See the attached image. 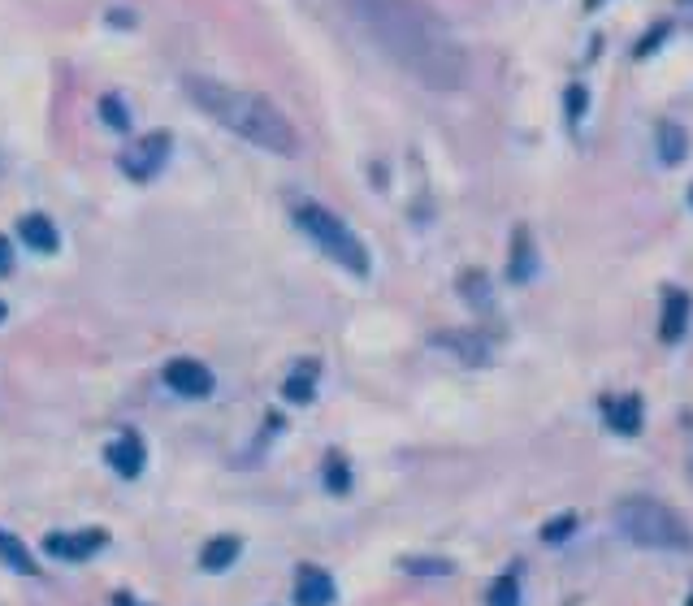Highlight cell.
<instances>
[{
    "mask_svg": "<svg viewBox=\"0 0 693 606\" xmlns=\"http://www.w3.org/2000/svg\"><path fill=\"white\" fill-rule=\"evenodd\" d=\"M434 347L451 351L455 360L464 364H490V342L473 334V329H447V334H434Z\"/></svg>",
    "mask_w": 693,
    "mask_h": 606,
    "instance_id": "ba28073f",
    "label": "cell"
},
{
    "mask_svg": "<svg viewBox=\"0 0 693 606\" xmlns=\"http://www.w3.org/2000/svg\"><path fill=\"white\" fill-rule=\"evenodd\" d=\"M325 490H334V494H347L351 490V472H347V459L343 455L325 459Z\"/></svg>",
    "mask_w": 693,
    "mask_h": 606,
    "instance_id": "d6986e66",
    "label": "cell"
},
{
    "mask_svg": "<svg viewBox=\"0 0 693 606\" xmlns=\"http://www.w3.org/2000/svg\"><path fill=\"white\" fill-rule=\"evenodd\" d=\"M490 606H520V581L512 572L490 585Z\"/></svg>",
    "mask_w": 693,
    "mask_h": 606,
    "instance_id": "ffe728a7",
    "label": "cell"
},
{
    "mask_svg": "<svg viewBox=\"0 0 693 606\" xmlns=\"http://www.w3.org/2000/svg\"><path fill=\"white\" fill-rule=\"evenodd\" d=\"M689 204H693V187H689Z\"/></svg>",
    "mask_w": 693,
    "mask_h": 606,
    "instance_id": "f546056e",
    "label": "cell"
},
{
    "mask_svg": "<svg viewBox=\"0 0 693 606\" xmlns=\"http://www.w3.org/2000/svg\"><path fill=\"white\" fill-rule=\"evenodd\" d=\"M18 234H22V243L31 247V252H39V256H52L61 247V234H57V226H52L44 213H26L18 221Z\"/></svg>",
    "mask_w": 693,
    "mask_h": 606,
    "instance_id": "4fadbf2b",
    "label": "cell"
},
{
    "mask_svg": "<svg viewBox=\"0 0 693 606\" xmlns=\"http://www.w3.org/2000/svg\"><path fill=\"white\" fill-rule=\"evenodd\" d=\"M616 529L642 550H689L693 546V529L676 507L659 503V498H624L616 503Z\"/></svg>",
    "mask_w": 693,
    "mask_h": 606,
    "instance_id": "3957f363",
    "label": "cell"
},
{
    "mask_svg": "<svg viewBox=\"0 0 693 606\" xmlns=\"http://www.w3.org/2000/svg\"><path fill=\"white\" fill-rule=\"evenodd\" d=\"M585 104H590V96H585V87H581V83H572V87H568V117H572V122H581V117H585Z\"/></svg>",
    "mask_w": 693,
    "mask_h": 606,
    "instance_id": "484cf974",
    "label": "cell"
},
{
    "mask_svg": "<svg viewBox=\"0 0 693 606\" xmlns=\"http://www.w3.org/2000/svg\"><path fill=\"white\" fill-rule=\"evenodd\" d=\"M689 312H693V299L685 291H663V321H659V338L663 342H681L685 329H689Z\"/></svg>",
    "mask_w": 693,
    "mask_h": 606,
    "instance_id": "30bf717a",
    "label": "cell"
},
{
    "mask_svg": "<svg viewBox=\"0 0 693 606\" xmlns=\"http://www.w3.org/2000/svg\"><path fill=\"white\" fill-rule=\"evenodd\" d=\"M182 91H187V100L200 104L217 126L243 135L247 143H256V148H265L273 156H295L299 152V135H295V126L286 122V113L273 100L256 96V91L217 83V78H200V74H191L187 83H182Z\"/></svg>",
    "mask_w": 693,
    "mask_h": 606,
    "instance_id": "7a4b0ae2",
    "label": "cell"
},
{
    "mask_svg": "<svg viewBox=\"0 0 693 606\" xmlns=\"http://www.w3.org/2000/svg\"><path fill=\"white\" fill-rule=\"evenodd\" d=\"M347 13L360 22V31L386 52L399 70H408L416 83L434 91H455L468 78V57L460 39L447 31L421 0H343Z\"/></svg>",
    "mask_w": 693,
    "mask_h": 606,
    "instance_id": "6da1fadb",
    "label": "cell"
},
{
    "mask_svg": "<svg viewBox=\"0 0 693 606\" xmlns=\"http://www.w3.org/2000/svg\"><path fill=\"white\" fill-rule=\"evenodd\" d=\"M169 139L165 130H152V135H143L135 148H126L122 152V174L126 178H135V182H148L161 174V165H165V156H169Z\"/></svg>",
    "mask_w": 693,
    "mask_h": 606,
    "instance_id": "5b68a950",
    "label": "cell"
},
{
    "mask_svg": "<svg viewBox=\"0 0 693 606\" xmlns=\"http://www.w3.org/2000/svg\"><path fill=\"white\" fill-rule=\"evenodd\" d=\"M0 563H9L13 572H22V576H39V568H35V559H31V550H26L18 537L13 533H5L0 529Z\"/></svg>",
    "mask_w": 693,
    "mask_h": 606,
    "instance_id": "e0dca14e",
    "label": "cell"
},
{
    "mask_svg": "<svg viewBox=\"0 0 693 606\" xmlns=\"http://www.w3.org/2000/svg\"><path fill=\"white\" fill-rule=\"evenodd\" d=\"M312 377H317V364H304V373H291L286 377V386H282V394L291 403H312Z\"/></svg>",
    "mask_w": 693,
    "mask_h": 606,
    "instance_id": "ac0fdd59",
    "label": "cell"
},
{
    "mask_svg": "<svg viewBox=\"0 0 693 606\" xmlns=\"http://www.w3.org/2000/svg\"><path fill=\"white\" fill-rule=\"evenodd\" d=\"M334 602V576L325 568H299L295 576V606H330Z\"/></svg>",
    "mask_w": 693,
    "mask_h": 606,
    "instance_id": "9c48e42d",
    "label": "cell"
},
{
    "mask_svg": "<svg viewBox=\"0 0 693 606\" xmlns=\"http://www.w3.org/2000/svg\"><path fill=\"white\" fill-rule=\"evenodd\" d=\"M603 416L607 425L624 433V438H633V433H642V399L637 394H620V399H603Z\"/></svg>",
    "mask_w": 693,
    "mask_h": 606,
    "instance_id": "7c38bea8",
    "label": "cell"
},
{
    "mask_svg": "<svg viewBox=\"0 0 693 606\" xmlns=\"http://www.w3.org/2000/svg\"><path fill=\"white\" fill-rule=\"evenodd\" d=\"M460 286H464V295L473 299L477 308H486V303H490V291H486V273H464Z\"/></svg>",
    "mask_w": 693,
    "mask_h": 606,
    "instance_id": "7402d4cb",
    "label": "cell"
},
{
    "mask_svg": "<svg viewBox=\"0 0 693 606\" xmlns=\"http://www.w3.org/2000/svg\"><path fill=\"white\" fill-rule=\"evenodd\" d=\"M109 468L113 472H122V477H139L143 464H148V451H143V438L139 433H122L113 446H109Z\"/></svg>",
    "mask_w": 693,
    "mask_h": 606,
    "instance_id": "8fae6325",
    "label": "cell"
},
{
    "mask_svg": "<svg viewBox=\"0 0 693 606\" xmlns=\"http://www.w3.org/2000/svg\"><path fill=\"white\" fill-rule=\"evenodd\" d=\"M655 139H659V161L663 165H681L689 156V130L681 122H663Z\"/></svg>",
    "mask_w": 693,
    "mask_h": 606,
    "instance_id": "9a60e30c",
    "label": "cell"
},
{
    "mask_svg": "<svg viewBox=\"0 0 693 606\" xmlns=\"http://www.w3.org/2000/svg\"><path fill=\"white\" fill-rule=\"evenodd\" d=\"M100 117H104V126H113V130H126L130 126V109L122 104V96H104L100 100Z\"/></svg>",
    "mask_w": 693,
    "mask_h": 606,
    "instance_id": "44dd1931",
    "label": "cell"
},
{
    "mask_svg": "<svg viewBox=\"0 0 693 606\" xmlns=\"http://www.w3.org/2000/svg\"><path fill=\"white\" fill-rule=\"evenodd\" d=\"M13 269V247H9V239H0V278Z\"/></svg>",
    "mask_w": 693,
    "mask_h": 606,
    "instance_id": "4316f807",
    "label": "cell"
},
{
    "mask_svg": "<svg viewBox=\"0 0 693 606\" xmlns=\"http://www.w3.org/2000/svg\"><path fill=\"white\" fill-rule=\"evenodd\" d=\"M234 559H239V537H213V542L200 550V568L204 572H226Z\"/></svg>",
    "mask_w": 693,
    "mask_h": 606,
    "instance_id": "2e32d148",
    "label": "cell"
},
{
    "mask_svg": "<svg viewBox=\"0 0 693 606\" xmlns=\"http://www.w3.org/2000/svg\"><path fill=\"white\" fill-rule=\"evenodd\" d=\"M403 568H408V572H421V576H447V572H455L447 559H403Z\"/></svg>",
    "mask_w": 693,
    "mask_h": 606,
    "instance_id": "cb8c5ba5",
    "label": "cell"
},
{
    "mask_svg": "<svg viewBox=\"0 0 693 606\" xmlns=\"http://www.w3.org/2000/svg\"><path fill=\"white\" fill-rule=\"evenodd\" d=\"M0 321H5V303H0Z\"/></svg>",
    "mask_w": 693,
    "mask_h": 606,
    "instance_id": "f1b7e54d",
    "label": "cell"
},
{
    "mask_svg": "<svg viewBox=\"0 0 693 606\" xmlns=\"http://www.w3.org/2000/svg\"><path fill=\"white\" fill-rule=\"evenodd\" d=\"M109 542L100 529H87V533H48V542H44V550L52 559H70V563H78V559H91L96 550Z\"/></svg>",
    "mask_w": 693,
    "mask_h": 606,
    "instance_id": "52a82bcc",
    "label": "cell"
},
{
    "mask_svg": "<svg viewBox=\"0 0 693 606\" xmlns=\"http://www.w3.org/2000/svg\"><path fill=\"white\" fill-rule=\"evenodd\" d=\"M165 386L174 394H182V399H208V394H213V373H208V364L182 355V360L165 364Z\"/></svg>",
    "mask_w": 693,
    "mask_h": 606,
    "instance_id": "8992f818",
    "label": "cell"
},
{
    "mask_svg": "<svg viewBox=\"0 0 693 606\" xmlns=\"http://www.w3.org/2000/svg\"><path fill=\"white\" fill-rule=\"evenodd\" d=\"M533 269H538V252H533V234L520 226L512 234V265H507V278H512L516 286L533 278Z\"/></svg>",
    "mask_w": 693,
    "mask_h": 606,
    "instance_id": "5bb4252c",
    "label": "cell"
},
{
    "mask_svg": "<svg viewBox=\"0 0 693 606\" xmlns=\"http://www.w3.org/2000/svg\"><path fill=\"white\" fill-rule=\"evenodd\" d=\"M572 533H577V516H559V520H551V524H546V529H542V542H564V537H572Z\"/></svg>",
    "mask_w": 693,
    "mask_h": 606,
    "instance_id": "603a6c76",
    "label": "cell"
},
{
    "mask_svg": "<svg viewBox=\"0 0 693 606\" xmlns=\"http://www.w3.org/2000/svg\"><path fill=\"white\" fill-rule=\"evenodd\" d=\"M681 5H685V9H693V0H681Z\"/></svg>",
    "mask_w": 693,
    "mask_h": 606,
    "instance_id": "83f0119b",
    "label": "cell"
},
{
    "mask_svg": "<svg viewBox=\"0 0 693 606\" xmlns=\"http://www.w3.org/2000/svg\"><path fill=\"white\" fill-rule=\"evenodd\" d=\"M594 5H598V0H590V9H594Z\"/></svg>",
    "mask_w": 693,
    "mask_h": 606,
    "instance_id": "4dcf8cb0",
    "label": "cell"
},
{
    "mask_svg": "<svg viewBox=\"0 0 693 606\" xmlns=\"http://www.w3.org/2000/svg\"><path fill=\"white\" fill-rule=\"evenodd\" d=\"M668 31H672L668 22H655V26H650V31L642 35V44H637L633 52H637V57H650V52H655V48L663 44V39H668Z\"/></svg>",
    "mask_w": 693,
    "mask_h": 606,
    "instance_id": "d4e9b609",
    "label": "cell"
},
{
    "mask_svg": "<svg viewBox=\"0 0 693 606\" xmlns=\"http://www.w3.org/2000/svg\"><path fill=\"white\" fill-rule=\"evenodd\" d=\"M295 226L304 230L308 239L334 260V265H343L347 273H356V278H369V269H373L369 247L356 239V230H351L343 217H334L330 208H321L312 200H299L295 204Z\"/></svg>",
    "mask_w": 693,
    "mask_h": 606,
    "instance_id": "277c9868",
    "label": "cell"
}]
</instances>
